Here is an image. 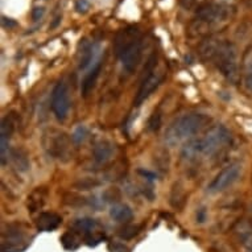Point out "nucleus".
<instances>
[{
  "mask_svg": "<svg viewBox=\"0 0 252 252\" xmlns=\"http://www.w3.org/2000/svg\"><path fill=\"white\" fill-rule=\"evenodd\" d=\"M201 54L206 61L211 62L220 74L231 83H238L240 79L238 53L234 44L230 41L209 40L201 46Z\"/></svg>",
  "mask_w": 252,
  "mask_h": 252,
  "instance_id": "1",
  "label": "nucleus"
},
{
  "mask_svg": "<svg viewBox=\"0 0 252 252\" xmlns=\"http://www.w3.org/2000/svg\"><path fill=\"white\" fill-rule=\"evenodd\" d=\"M115 52L122 62L123 70L127 74H132L136 70L143 53L140 32L133 27L122 29L115 38Z\"/></svg>",
  "mask_w": 252,
  "mask_h": 252,
  "instance_id": "2",
  "label": "nucleus"
},
{
  "mask_svg": "<svg viewBox=\"0 0 252 252\" xmlns=\"http://www.w3.org/2000/svg\"><path fill=\"white\" fill-rule=\"evenodd\" d=\"M207 118L199 112H189L174 119L165 132V143L170 147H176L182 141L188 140L198 132L206 124Z\"/></svg>",
  "mask_w": 252,
  "mask_h": 252,
  "instance_id": "3",
  "label": "nucleus"
},
{
  "mask_svg": "<svg viewBox=\"0 0 252 252\" xmlns=\"http://www.w3.org/2000/svg\"><path fill=\"white\" fill-rule=\"evenodd\" d=\"M156 63H157V57L156 54H153L152 57L148 60V63L144 69V77L140 83V87L136 93L133 104L135 106H140L145 99H148L153 91L156 90L157 87L160 86V83L164 79V73L162 71L156 70Z\"/></svg>",
  "mask_w": 252,
  "mask_h": 252,
  "instance_id": "4",
  "label": "nucleus"
},
{
  "mask_svg": "<svg viewBox=\"0 0 252 252\" xmlns=\"http://www.w3.org/2000/svg\"><path fill=\"white\" fill-rule=\"evenodd\" d=\"M199 140H201L202 156L211 157L220 152L231 143V135L224 126L217 124V126H213L207 131L206 135Z\"/></svg>",
  "mask_w": 252,
  "mask_h": 252,
  "instance_id": "5",
  "label": "nucleus"
},
{
  "mask_svg": "<svg viewBox=\"0 0 252 252\" xmlns=\"http://www.w3.org/2000/svg\"><path fill=\"white\" fill-rule=\"evenodd\" d=\"M44 148L49 156L60 161H67L71 157L70 139L65 132L61 131H48L44 135Z\"/></svg>",
  "mask_w": 252,
  "mask_h": 252,
  "instance_id": "6",
  "label": "nucleus"
},
{
  "mask_svg": "<svg viewBox=\"0 0 252 252\" xmlns=\"http://www.w3.org/2000/svg\"><path fill=\"white\" fill-rule=\"evenodd\" d=\"M31 238L21 223H11L3 230L1 250L3 252H21L28 247Z\"/></svg>",
  "mask_w": 252,
  "mask_h": 252,
  "instance_id": "7",
  "label": "nucleus"
},
{
  "mask_svg": "<svg viewBox=\"0 0 252 252\" xmlns=\"http://www.w3.org/2000/svg\"><path fill=\"white\" fill-rule=\"evenodd\" d=\"M240 172H242V165L239 162H232L213 178V181L207 186V191L210 194H217V193L226 190L239 178Z\"/></svg>",
  "mask_w": 252,
  "mask_h": 252,
  "instance_id": "8",
  "label": "nucleus"
},
{
  "mask_svg": "<svg viewBox=\"0 0 252 252\" xmlns=\"http://www.w3.org/2000/svg\"><path fill=\"white\" fill-rule=\"evenodd\" d=\"M52 110L57 120L63 122L70 110V94L66 82L60 81L52 91Z\"/></svg>",
  "mask_w": 252,
  "mask_h": 252,
  "instance_id": "9",
  "label": "nucleus"
},
{
  "mask_svg": "<svg viewBox=\"0 0 252 252\" xmlns=\"http://www.w3.org/2000/svg\"><path fill=\"white\" fill-rule=\"evenodd\" d=\"M73 228L77 234H82L89 246H95L104 239V232L100 224L93 218L75 219Z\"/></svg>",
  "mask_w": 252,
  "mask_h": 252,
  "instance_id": "10",
  "label": "nucleus"
},
{
  "mask_svg": "<svg viewBox=\"0 0 252 252\" xmlns=\"http://www.w3.org/2000/svg\"><path fill=\"white\" fill-rule=\"evenodd\" d=\"M231 8L222 4H206L201 7L197 12V19L206 24H215L227 20L230 17Z\"/></svg>",
  "mask_w": 252,
  "mask_h": 252,
  "instance_id": "11",
  "label": "nucleus"
},
{
  "mask_svg": "<svg viewBox=\"0 0 252 252\" xmlns=\"http://www.w3.org/2000/svg\"><path fill=\"white\" fill-rule=\"evenodd\" d=\"M17 126V116L16 114H7V115L3 118L1 120V126H0V143H1V148H0V152H1V162L5 164V158L8 156V144L9 139L15 132Z\"/></svg>",
  "mask_w": 252,
  "mask_h": 252,
  "instance_id": "12",
  "label": "nucleus"
},
{
  "mask_svg": "<svg viewBox=\"0 0 252 252\" xmlns=\"http://www.w3.org/2000/svg\"><path fill=\"white\" fill-rule=\"evenodd\" d=\"M232 232L236 240L242 246L248 248V251H252V220L251 219H240L238 220L234 227Z\"/></svg>",
  "mask_w": 252,
  "mask_h": 252,
  "instance_id": "13",
  "label": "nucleus"
},
{
  "mask_svg": "<svg viewBox=\"0 0 252 252\" xmlns=\"http://www.w3.org/2000/svg\"><path fill=\"white\" fill-rule=\"evenodd\" d=\"M102 65H103V62H102V57H100L89 67V71L85 74L82 83H81V93H82L83 96H89V94L95 86L96 79H98L100 70H102Z\"/></svg>",
  "mask_w": 252,
  "mask_h": 252,
  "instance_id": "14",
  "label": "nucleus"
},
{
  "mask_svg": "<svg viewBox=\"0 0 252 252\" xmlns=\"http://www.w3.org/2000/svg\"><path fill=\"white\" fill-rule=\"evenodd\" d=\"M115 153V145L108 140H102L96 143L93 149V158L98 165H103L108 162Z\"/></svg>",
  "mask_w": 252,
  "mask_h": 252,
  "instance_id": "15",
  "label": "nucleus"
},
{
  "mask_svg": "<svg viewBox=\"0 0 252 252\" xmlns=\"http://www.w3.org/2000/svg\"><path fill=\"white\" fill-rule=\"evenodd\" d=\"M62 218L56 213H52V211H44V213H40V215L37 217V220H36V227H37L38 231L49 232L53 231L56 228L61 224Z\"/></svg>",
  "mask_w": 252,
  "mask_h": 252,
  "instance_id": "16",
  "label": "nucleus"
},
{
  "mask_svg": "<svg viewBox=\"0 0 252 252\" xmlns=\"http://www.w3.org/2000/svg\"><path fill=\"white\" fill-rule=\"evenodd\" d=\"M48 198V189L46 188H36L31 194L28 195V202H27V207L31 214L37 213L44 207Z\"/></svg>",
  "mask_w": 252,
  "mask_h": 252,
  "instance_id": "17",
  "label": "nucleus"
},
{
  "mask_svg": "<svg viewBox=\"0 0 252 252\" xmlns=\"http://www.w3.org/2000/svg\"><path fill=\"white\" fill-rule=\"evenodd\" d=\"M110 217H111L115 222L119 223H128L132 219L133 213L131 207L124 205V203H116L110 209Z\"/></svg>",
  "mask_w": 252,
  "mask_h": 252,
  "instance_id": "18",
  "label": "nucleus"
},
{
  "mask_svg": "<svg viewBox=\"0 0 252 252\" xmlns=\"http://www.w3.org/2000/svg\"><path fill=\"white\" fill-rule=\"evenodd\" d=\"M8 156L11 157V160H12V164L15 165L17 170H20V172H27L29 169V158L28 155L25 151L23 149H11L8 153Z\"/></svg>",
  "mask_w": 252,
  "mask_h": 252,
  "instance_id": "19",
  "label": "nucleus"
},
{
  "mask_svg": "<svg viewBox=\"0 0 252 252\" xmlns=\"http://www.w3.org/2000/svg\"><path fill=\"white\" fill-rule=\"evenodd\" d=\"M182 157L185 160H194L198 156H202V149H201V140L199 139H194L190 140L185 147L182 148L181 152Z\"/></svg>",
  "mask_w": 252,
  "mask_h": 252,
  "instance_id": "20",
  "label": "nucleus"
},
{
  "mask_svg": "<svg viewBox=\"0 0 252 252\" xmlns=\"http://www.w3.org/2000/svg\"><path fill=\"white\" fill-rule=\"evenodd\" d=\"M170 203L176 209H181L184 206V203H185V191H184V188L180 184H176L173 186V190H172V194H170Z\"/></svg>",
  "mask_w": 252,
  "mask_h": 252,
  "instance_id": "21",
  "label": "nucleus"
},
{
  "mask_svg": "<svg viewBox=\"0 0 252 252\" xmlns=\"http://www.w3.org/2000/svg\"><path fill=\"white\" fill-rule=\"evenodd\" d=\"M61 243L63 247L66 248V250H75V248L79 246V240L77 238V232L75 231H69L66 234H63L61 238Z\"/></svg>",
  "mask_w": 252,
  "mask_h": 252,
  "instance_id": "22",
  "label": "nucleus"
},
{
  "mask_svg": "<svg viewBox=\"0 0 252 252\" xmlns=\"http://www.w3.org/2000/svg\"><path fill=\"white\" fill-rule=\"evenodd\" d=\"M243 81H244V86H246V89L252 93V57L246 62V66H244V73H243Z\"/></svg>",
  "mask_w": 252,
  "mask_h": 252,
  "instance_id": "23",
  "label": "nucleus"
},
{
  "mask_svg": "<svg viewBox=\"0 0 252 252\" xmlns=\"http://www.w3.org/2000/svg\"><path fill=\"white\" fill-rule=\"evenodd\" d=\"M87 136H89V131L85 126H79L74 129L73 132V136H71V140L74 141L75 144H81L83 141L86 140Z\"/></svg>",
  "mask_w": 252,
  "mask_h": 252,
  "instance_id": "24",
  "label": "nucleus"
},
{
  "mask_svg": "<svg viewBox=\"0 0 252 252\" xmlns=\"http://www.w3.org/2000/svg\"><path fill=\"white\" fill-rule=\"evenodd\" d=\"M100 185V182L96 178H83L81 181L75 184V186L81 189V190H89V189H94Z\"/></svg>",
  "mask_w": 252,
  "mask_h": 252,
  "instance_id": "25",
  "label": "nucleus"
},
{
  "mask_svg": "<svg viewBox=\"0 0 252 252\" xmlns=\"http://www.w3.org/2000/svg\"><path fill=\"white\" fill-rule=\"evenodd\" d=\"M140 232V227L139 226H133V224H128V226H126L119 231L120 238H123V239H131L133 236H136L137 234Z\"/></svg>",
  "mask_w": 252,
  "mask_h": 252,
  "instance_id": "26",
  "label": "nucleus"
},
{
  "mask_svg": "<svg viewBox=\"0 0 252 252\" xmlns=\"http://www.w3.org/2000/svg\"><path fill=\"white\" fill-rule=\"evenodd\" d=\"M160 126H161V115L155 112V114L151 116V119H149L148 128L151 129V131H157V129L160 128Z\"/></svg>",
  "mask_w": 252,
  "mask_h": 252,
  "instance_id": "27",
  "label": "nucleus"
},
{
  "mask_svg": "<svg viewBox=\"0 0 252 252\" xmlns=\"http://www.w3.org/2000/svg\"><path fill=\"white\" fill-rule=\"evenodd\" d=\"M75 9L79 13H85L89 9V1L87 0H78L77 4H75Z\"/></svg>",
  "mask_w": 252,
  "mask_h": 252,
  "instance_id": "28",
  "label": "nucleus"
},
{
  "mask_svg": "<svg viewBox=\"0 0 252 252\" xmlns=\"http://www.w3.org/2000/svg\"><path fill=\"white\" fill-rule=\"evenodd\" d=\"M139 173H140L143 177L147 178V180H149V181H152V180H155V178H156V174L153 173V172H149V170L139 169Z\"/></svg>",
  "mask_w": 252,
  "mask_h": 252,
  "instance_id": "29",
  "label": "nucleus"
},
{
  "mask_svg": "<svg viewBox=\"0 0 252 252\" xmlns=\"http://www.w3.org/2000/svg\"><path fill=\"white\" fill-rule=\"evenodd\" d=\"M205 220H206V211H205V209H199L197 211V222L203 223Z\"/></svg>",
  "mask_w": 252,
  "mask_h": 252,
  "instance_id": "30",
  "label": "nucleus"
},
{
  "mask_svg": "<svg viewBox=\"0 0 252 252\" xmlns=\"http://www.w3.org/2000/svg\"><path fill=\"white\" fill-rule=\"evenodd\" d=\"M44 15V8H34L33 13H32V17L33 20H40Z\"/></svg>",
  "mask_w": 252,
  "mask_h": 252,
  "instance_id": "31",
  "label": "nucleus"
},
{
  "mask_svg": "<svg viewBox=\"0 0 252 252\" xmlns=\"http://www.w3.org/2000/svg\"><path fill=\"white\" fill-rule=\"evenodd\" d=\"M3 25L7 27V28H13V27H16V23L11 20V19H5V17H3Z\"/></svg>",
  "mask_w": 252,
  "mask_h": 252,
  "instance_id": "32",
  "label": "nucleus"
},
{
  "mask_svg": "<svg viewBox=\"0 0 252 252\" xmlns=\"http://www.w3.org/2000/svg\"><path fill=\"white\" fill-rule=\"evenodd\" d=\"M248 252H252V251H248Z\"/></svg>",
  "mask_w": 252,
  "mask_h": 252,
  "instance_id": "33",
  "label": "nucleus"
}]
</instances>
